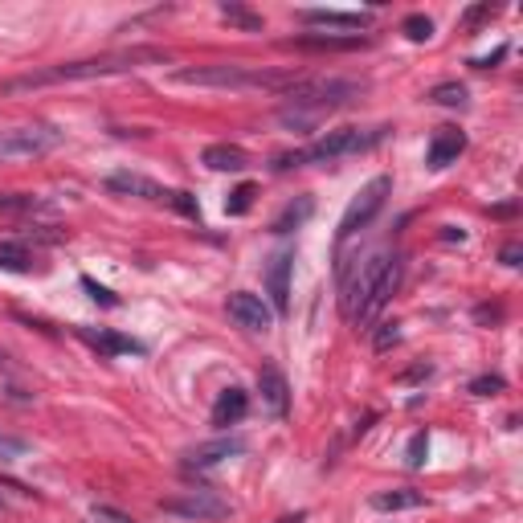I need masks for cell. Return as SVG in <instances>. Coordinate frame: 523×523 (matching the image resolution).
Instances as JSON below:
<instances>
[{"mask_svg": "<svg viewBox=\"0 0 523 523\" xmlns=\"http://www.w3.org/2000/svg\"><path fill=\"white\" fill-rule=\"evenodd\" d=\"M168 54L152 45H135V49H114V54H98V57H82V62H57L45 70H29L21 78L0 82V94H25V90H41V86H57V82H90V78H111V74H131L143 65H163Z\"/></svg>", "mask_w": 523, "mask_h": 523, "instance_id": "1", "label": "cell"}, {"mask_svg": "<svg viewBox=\"0 0 523 523\" xmlns=\"http://www.w3.org/2000/svg\"><path fill=\"white\" fill-rule=\"evenodd\" d=\"M360 94H364V82H351V78H299L294 90L286 94L291 106L278 111V123L294 127V131H311V127H319L323 114L356 103Z\"/></svg>", "mask_w": 523, "mask_h": 523, "instance_id": "2", "label": "cell"}, {"mask_svg": "<svg viewBox=\"0 0 523 523\" xmlns=\"http://www.w3.org/2000/svg\"><path fill=\"white\" fill-rule=\"evenodd\" d=\"M172 82H180V86H212V90H274V94H291L299 74L229 62V65H188V70L172 74Z\"/></svg>", "mask_w": 523, "mask_h": 523, "instance_id": "3", "label": "cell"}, {"mask_svg": "<svg viewBox=\"0 0 523 523\" xmlns=\"http://www.w3.org/2000/svg\"><path fill=\"white\" fill-rule=\"evenodd\" d=\"M384 135H389V127H372V131H360V127H340V131H327L323 139H315V143H311V147H302V152L274 155V172L302 168V163H335V160H348V155L372 152V147L380 143Z\"/></svg>", "mask_w": 523, "mask_h": 523, "instance_id": "4", "label": "cell"}, {"mask_svg": "<svg viewBox=\"0 0 523 523\" xmlns=\"http://www.w3.org/2000/svg\"><path fill=\"white\" fill-rule=\"evenodd\" d=\"M62 131L49 123H25V127H0V163L41 160L54 147H62Z\"/></svg>", "mask_w": 523, "mask_h": 523, "instance_id": "5", "label": "cell"}, {"mask_svg": "<svg viewBox=\"0 0 523 523\" xmlns=\"http://www.w3.org/2000/svg\"><path fill=\"white\" fill-rule=\"evenodd\" d=\"M392 192V176H372L364 188H360L356 196H351V204L343 209L340 217V229H335V245H343L348 237H356L360 229L372 225V217L384 209V201H389Z\"/></svg>", "mask_w": 523, "mask_h": 523, "instance_id": "6", "label": "cell"}, {"mask_svg": "<svg viewBox=\"0 0 523 523\" xmlns=\"http://www.w3.org/2000/svg\"><path fill=\"white\" fill-rule=\"evenodd\" d=\"M392 262V250H376V253H368L364 262H360V270L351 278H343V299H340V307H343V315L356 323L360 319V311H364V302H368V294H372V286H376V278H380V270Z\"/></svg>", "mask_w": 523, "mask_h": 523, "instance_id": "7", "label": "cell"}, {"mask_svg": "<svg viewBox=\"0 0 523 523\" xmlns=\"http://www.w3.org/2000/svg\"><path fill=\"white\" fill-rule=\"evenodd\" d=\"M160 507L168 515H184V519H225V515H233V503L221 498L217 490H184L176 498H163Z\"/></svg>", "mask_w": 523, "mask_h": 523, "instance_id": "8", "label": "cell"}, {"mask_svg": "<svg viewBox=\"0 0 523 523\" xmlns=\"http://www.w3.org/2000/svg\"><path fill=\"white\" fill-rule=\"evenodd\" d=\"M229 319H233L237 327H245V331L266 335L270 327H274V307L253 291H233L229 294Z\"/></svg>", "mask_w": 523, "mask_h": 523, "instance_id": "9", "label": "cell"}, {"mask_svg": "<svg viewBox=\"0 0 523 523\" xmlns=\"http://www.w3.org/2000/svg\"><path fill=\"white\" fill-rule=\"evenodd\" d=\"M245 449V441L242 438H217V441H204V446H196V449H188L184 454V470L192 474V470H212V466H221L225 458H237Z\"/></svg>", "mask_w": 523, "mask_h": 523, "instance_id": "10", "label": "cell"}, {"mask_svg": "<svg viewBox=\"0 0 523 523\" xmlns=\"http://www.w3.org/2000/svg\"><path fill=\"white\" fill-rule=\"evenodd\" d=\"M397 286H400V258L392 253V262L380 270V278H376V286H372V294H368V302H364V311H360L356 323H360V327L372 323V319L380 315L384 307H389V299L397 294Z\"/></svg>", "mask_w": 523, "mask_h": 523, "instance_id": "11", "label": "cell"}, {"mask_svg": "<svg viewBox=\"0 0 523 523\" xmlns=\"http://www.w3.org/2000/svg\"><path fill=\"white\" fill-rule=\"evenodd\" d=\"M78 335L90 343L94 351H103V356H143V343L131 340V335H119L111 331V327H78Z\"/></svg>", "mask_w": 523, "mask_h": 523, "instance_id": "12", "label": "cell"}, {"mask_svg": "<svg viewBox=\"0 0 523 523\" xmlns=\"http://www.w3.org/2000/svg\"><path fill=\"white\" fill-rule=\"evenodd\" d=\"M258 392H262V405H266L270 413L286 417V409H291V384H286V376L278 372L274 364L258 368Z\"/></svg>", "mask_w": 523, "mask_h": 523, "instance_id": "13", "label": "cell"}, {"mask_svg": "<svg viewBox=\"0 0 523 523\" xmlns=\"http://www.w3.org/2000/svg\"><path fill=\"white\" fill-rule=\"evenodd\" d=\"M106 188L119 196H143V201H168V188H160L155 180L139 176V172H114V176H106Z\"/></svg>", "mask_w": 523, "mask_h": 523, "instance_id": "14", "label": "cell"}, {"mask_svg": "<svg viewBox=\"0 0 523 523\" xmlns=\"http://www.w3.org/2000/svg\"><path fill=\"white\" fill-rule=\"evenodd\" d=\"M466 152V135L458 127H441L438 135H433L429 152H425V163L429 168H449V163L458 160V155Z\"/></svg>", "mask_w": 523, "mask_h": 523, "instance_id": "15", "label": "cell"}, {"mask_svg": "<svg viewBox=\"0 0 523 523\" xmlns=\"http://www.w3.org/2000/svg\"><path fill=\"white\" fill-rule=\"evenodd\" d=\"M302 25H319V29H368L372 16L368 13H340V8H307L299 13Z\"/></svg>", "mask_w": 523, "mask_h": 523, "instance_id": "16", "label": "cell"}, {"mask_svg": "<svg viewBox=\"0 0 523 523\" xmlns=\"http://www.w3.org/2000/svg\"><path fill=\"white\" fill-rule=\"evenodd\" d=\"M201 163L212 168V172H245L253 160H250V152L237 147V143H209L204 155H201Z\"/></svg>", "mask_w": 523, "mask_h": 523, "instance_id": "17", "label": "cell"}, {"mask_svg": "<svg viewBox=\"0 0 523 523\" xmlns=\"http://www.w3.org/2000/svg\"><path fill=\"white\" fill-rule=\"evenodd\" d=\"M245 413H250V397H245V389L229 384V389L217 397V405H212V425H217V429H229V425H237Z\"/></svg>", "mask_w": 523, "mask_h": 523, "instance_id": "18", "label": "cell"}, {"mask_svg": "<svg viewBox=\"0 0 523 523\" xmlns=\"http://www.w3.org/2000/svg\"><path fill=\"white\" fill-rule=\"evenodd\" d=\"M368 37H360V33H348V37H331V33H307V37H291L286 41V49H319V54H327V49H364Z\"/></svg>", "mask_w": 523, "mask_h": 523, "instance_id": "19", "label": "cell"}, {"mask_svg": "<svg viewBox=\"0 0 523 523\" xmlns=\"http://www.w3.org/2000/svg\"><path fill=\"white\" fill-rule=\"evenodd\" d=\"M291 266H294L291 253H278V258L270 262V270H266V282H270V299H274V311H286V302H291Z\"/></svg>", "mask_w": 523, "mask_h": 523, "instance_id": "20", "label": "cell"}, {"mask_svg": "<svg viewBox=\"0 0 523 523\" xmlns=\"http://www.w3.org/2000/svg\"><path fill=\"white\" fill-rule=\"evenodd\" d=\"M421 503H425V495H421V490H409V487H400V490H376V495H372L376 511H413V507H421Z\"/></svg>", "mask_w": 523, "mask_h": 523, "instance_id": "21", "label": "cell"}, {"mask_svg": "<svg viewBox=\"0 0 523 523\" xmlns=\"http://www.w3.org/2000/svg\"><path fill=\"white\" fill-rule=\"evenodd\" d=\"M311 212H315V201H311V196H299V201H291L282 212H278L270 229H274V233H291V229H299Z\"/></svg>", "mask_w": 523, "mask_h": 523, "instance_id": "22", "label": "cell"}, {"mask_svg": "<svg viewBox=\"0 0 523 523\" xmlns=\"http://www.w3.org/2000/svg\"><path fill=\"white\" fill-rule=\"evenodd\" d=\"M0 270H13V274H29L33 270V253L25 242H0Z\"/></svg>", "mask_w": 523, "mask_h": 523, "instance_id": "23", "label": "cell"}, {"mask_svg": "<svg viewBox=\"0 0 523 523\" xmlns=\"http://www.w3.org/2000/svg\"><path fill=\"white\" fill-rule=\"evenodd\" d=\"M221 16H225L229 25H237V29H245V33H262V16L258 13H250L245 5H221Z\"/></svg>", "mask_w": 523, "mask_h": 523, "instance_id": "24", "label": "cell"}, {"mask_svg": "<svg viewBox=\"0 0 523 523\" xmlns=\"http://www.w3.org/2000/svg\"><path fill=\"white\" fill-rule=\"evenodd\" d=\"M429 103H438V106H466V86H462V82H441V86L429 90Z\"/></svg>", "mask_w": 523, "mask_h": 523, "instance_id": "25", "label": "cell"}, {"mask_svg": "<svg viewBox=\"0 0 523 523\" xmlns=\"http://www.w3.org/2000/svg\"><path fill=\"white\" fill-rule=\"evenodd\" d=\"M29 454V441L21 438V433H8L0 429V462H16V458Z\"/></svg>", "mask_w": 523, "mask_h": 523, "instance_id": "26", "label": "cell"}, {"mask_svg": "<svg viewBox=\"0 0 523 523\" xmlns=\"http://www.w3.org/2000/svg\"><path fill=\"white\" fill-rule=\"evenodd\" d=\"M400 33H405L409 41H429L433 37V21L425 13H413V16H405V21H400Z\"/></svg>", "mask_w": 523, "mask_h": 523, "instance_id": "27", "label": "cell"}, {"mask_svg": "<svg viewBox=\"0 0 523 523\" xmlns=\"http://www.w3.org/2000/svg\"><path fill=\"white\" fill-rule=\"evenodd\" d=\"M33 209H41V196H29V192L0 196V212H33Z\"/></svg>", "mask_w": 523, "mask_h": 523, "instance_id": "28", "label": "cell"}, {"mask_svg": "<svg viewBox=\"0 0 523 523\" xmlns=\"http://www.w3.org/2000/svg\"><path fill=\"white\" fill-rule=\"evenodd\" d=\"M250 204H253V184H242L237 192H229L225 212L229 217H242V212H250Z\"/></svg>", "mask_w": 523, "mask_h": 523, "instance_id": "29", "label": "cell"}, {"mask_svg": "<svg viewBox=\"0 0 523 523\" xmlns=\"http://www.w3.org/2000/svg\"><path fill=\"white\" fill-rule=\"evenodd\" d=\"M425 454H429V438H425V429H421V433H413V438H409L405 462H409V466H413V470H417V466L425 462Z\"/></svg>", "mask_w": 523, "mask_h": 523, "instance_id": "30", "label": "cell"}, {"mask_svg": "<svg viewBox=\"0 0 523 523\" xmlns=\"http://www.w3.org/2000/svg\"><path fill=\"white\" fill-rule=\"evenodd\" d=\"M82 291H86L90 299L98 302V307H119V294H114V291H106V286H98L94 278H82Z\"/></svg>", "mask_w": 523, "mask_h": 523, "instance_id": "31", "label": "cell"}, {"mask_svg": "<svg viewBox=\"0 0 523 523\" xmlns=\"http://www.w3.org/2000/svg\"><path fill=\"white\" fill-rule=\"evenodd\" d=\"M470 392L474 397H495V392H503V376H474Z\"/></svg>", "mask_w": 523, "mask_h": 523, "instance_id": "32", "label": "cell"}, {"mask_svg": "<svg viewBox=\"0 0 523 523\" xmlns=\"http://www.w3.org/2000/svg\"><path fill=\"white\" fill-rule=\"evenodd\" d=\"M397 340H400V323H380V331L372 335V348L376 351H389Z\"/></svg>", "mask_w": 523, "mask_h": 523, "instance_id": "33", "label": "cell"}, {"mask_svg": "<svg viewBox=\"0 0 523 523\" xmlns=\"http://www.w3.org/2000/svg\"><path fill=\"white\" fill-rule=\"evenodd\" d=\"M168 201L176 204L180 212H188V217H201V209H196V196H192V192H172Z\"/></svg>", "mask_w": 523, "mask_h": 523, "instance_id": "34", "label": "cell"}, {"mask_svg": "<svg viewBox=\"0 0 523 523\" xmlns=\"http://www.w3.org/2000/svg\"><path fill=\"white\" fill-rule=\"evenodd\" d=\"M519 258H523V245L519 242H507L503 250H498V262H503V266H519Z\"/></svg>", "mask_w": 523, "mask_h": 523, "instance_id": "35", "label": "cell"}, {"mask_svg": "<svg viewBox=\"0 0 523 523\" xmlns=\"http://www.w3.org/2000/svg\"><path fill=\"white\" fill-rule=\"evenodd\" d=\"M503 57H507V45H498V49H495V54H490V57H474V62H470V65H479V70H487V65L503 62Z\"/></svg>", "mask_w": 523, "mask_h": 523, "instance_id": "36", "label": "cell"}, {"mask_svg": "<svg viewBox=\"0 0 523 523\" xmlns=\"http://www.w3.org/2000/svg\"><path fill=\"white\" fill-rule=\"evenodd\" d=\"M278 523H307V515H302V511H294V515H282V519H278Z\"/></svg>", "mask_w": 523, "mask_h": 523, "instance_id": "37", "label": "cell"}, {"mask_svg": "<svg viewBox=\"0 0 523 523\" xmlns=\"http://www.w3.org/2000/svg\"><path fill=\"white\" fill-rule=\"evenodd\" d=\"M8 511V503H5V495H0V515H5Z\"/></svg>", "mask_w": 523, "mask_h": 523, "instance_id": "38", "label": "cell"}, {"mask_svg": "<svg viewBox=\"0 0 523 523\" xmlns=\"http://www.w3.org/2000/svg\"><path fill=\"white\" fill-rule=\"evenodd\" d=\"M0 368H8V360H5V351H0Z\"/></svg>", "mask_w": 523, "mask_h": 523, "instance_id": "39", "label": "cell"}, {"mask_svg": "<svg viewBox=\"0 0 523 523\" xmlns=\"http://www.w3.org/2000/svg\"><path fill=\"white\" fill-rule=\"evenodd\" d=\"M123 523H127V519H123Z\"/></svg>", "mask_w": 523, "mask_h": 523, "instance_id": "40", "label": "cell"}]
</instances>
